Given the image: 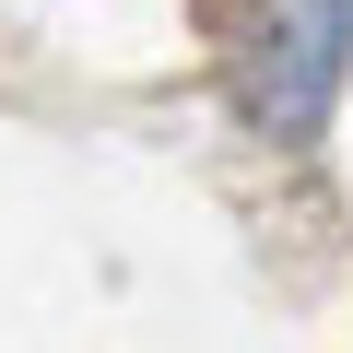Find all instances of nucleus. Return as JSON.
Listing matches in <instances>:
<instances>
[{
  "mask_svg": "<svg viewBox=\"0 0 353 353\" xmlns=\"http://www.w3.org/2000/svg\"><path fill=\"white\" fill-rule=\"evenodd\" d=\"M341 36H353V0H259V36H248V118L259 130H318L341 94Z\"/></svg>",
  "mask_w": 353,
  "mask_h": 353,
  "instance_id": "obj_1",
  "label": "nucleus"
}]
</instances>
